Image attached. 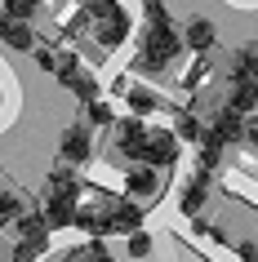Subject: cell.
I'll list each match as a JSON object with an SVG mask.
<instances>
[{
  "label": "cell",
  "mask_w": 258,
  "mask_h": 262,
  "mask_svg": "<svg viewBox=\"0 0 258 262\" xmlns=\"http://www.w3.org/2000/svg\"><path fill=\"white\" fill-rule=\"evenodd\" d=\"M183 45H187V49H196V54H205V49L214 45V23L196 14V18L187 23V31H183Z\"/></svg>",
  "instance_id": "5bb4252c"
},
{
  "label": "cell",
  "mask_w": 258,
  "mask_h": 262,
  "mask_svg": "<svg viewBox=\"0 0 258 262\" xmlns=\"http://www.w3.org/2000/svg\"><path fill=\"white\" fill-rule=\"evenodd\" d=\"M23 213H27V209H23V200H18L14 191H0V227H5V222H18Z\"/></svg>",
  "instance_id": "603a6c76"
},
{
  "label": "cell",
  "mask_w": 258,
  "mask_h": 262,
  "mask_svg": "<svg viewBox=\"0 0 258 262\" xmlns=\"http://www.w3.org/2000/svg\"><path fill=\"white\" fill-rule=\"evenodd\" d=\"M178 151H183V142L174 138V129H151L143 165L147 169H169V165H178Z\"/></svg>",
  "instance_id": "277c9868"
},
{
  "label": "cell",
  "mask_w": 258,
  "mask_h": 262,
  "mask_svg": "<svg viewBox=\"0 0 258 262\" xmlns=\"http://www.w3.org/2000/svg\"><path fill=\"white\" fill-rule=\"evenodd\" d=\"M85 116H89V124H98V129L116 124V111H111L107 102H103V98H98V102H89V107H85Z\"/></svg>",
  "instance_id": "cb8c5ba5"
},
{
  "label": "cell",
  "mask_w": 258,
  "mask_h": 262,
  "mask_svg": "<svg viewBox=\"0 0 258 262\" xmlns=\"http://www.w3.org/2000/svg\"><path fill=\"white\" fill-rule=\"evenodd\" d=\"M89 18H98V45L103 49H121L129 40V14H125L116 0H85Z\"/></svg>",
  "instance_id": "7a4b0ae2"
},
{
  "label": "cell",
  "mask_w": 258,
  "mask_h": 262,
  "mask_svg": "<svg viewBox=\"0 0 258 262\" xmlns=\"http://www.w3.org/2000/svg\"><path fill=\"white\" fill-rule=\"evenodd\" d=\"M41 218H45L49 231L76 227V195H45V200H41Z\"/></svg>",
  "instance_id": "8992f818"
},
{
  "label": "cell",
  "mask_w": 258,
  "mask_h": 262,
  "mask_svg": "<svg viewBox=\"0 0 258 262\" xmlns=\"http://www.w3.org/2000/svg\"><path fill=\"white\" fill-rule=\"evenodd\" d=\"M156 187H161L156 169H147V165H129V169H125V191H129V195H151Z\"/></svg>",
  "instance_id": "4fadbf2b"
},
{
  "label": "cell",
  "mask_w": 258,
  "mask_h": 262,
  "mask_svg": "<svg viewBox=\"0 0 258 262\" xmlns=\"http://www.w3.org/2000/svg\"><path fill=\"white\" fill-rule=\"evenodd\" d=\"M178 49H183V36H178L174 27H147V36H143V45H138L134 67L147 71V76H156V71H165L178 58Z\"/></svg>",
  "instance_id": "6da1fadb"
},
{
  "label": "cell",
  "mask_w": 258,
  "mask_h": 262,
  "mask_svg": "<svg viewBox=\"0 0 258 262\" xmlns=\"http://www.w3.org/2000/svg\"><path fill=\"white\" fill-rule=\"evenodd\" d=\"M218 160H223V142H218L214 134L205 129V138L196 142V165H201L196 173H214V169H218Z\"/></svg>",
  "instance_id": "9a60e30c"
},
{
  "label": "cell",
  "mask_w": 258,
  "mask_h": 262,
  "mask_svg": "<svg viewBox=\"0 0 258 262\" xmlns=\"http://www.w3.org/2000/svg\"><path fill=\"white\" fill-rule=\"evenodd\" d=\"M236 253H241V262H258V249L254 245H236Z\"/></svg>",
  "instance_id": "f546056e"
},
{
  "label": "cell",
  "mask_w": 258,
  "mask_h": 262,
  "mask_svg": "<svg viewBox=\"0 0 258 262\" xmlns=\"http://www.w3.org/2000/svg\"><path fill=\"white\" fill-rule=\"evenodd\" d=\"M45 249H49V235H45V240H18V245L9 249V258L14 262H41Z\"/></svg>",
  "instance_id": "ffe728a7"
},
{
  "label": "cell",
  "mask_w": 258,
  "mask_h": 262,
  "mask_svg": "<svg viewBox=\"0 0 258 262\" xmlns=\"http://www.w3.org/2000/svg\"><path fill=\"white\" fill-rule=\"evenodd\" d=\"M63 84H67V89H71V94H76V98H81V102H85V107H89V102H98V80H94V76H89V71H76V76H67V80H63Z\"/></svg>",
  "instance_id": "ac0fdd59"
},
{
  "label": "cell",
  "mask_w": 258,
  "mask_h": 262,
  "mask_svg": "<svg viewBox=\"0 0 258 262\" xmlns=\"http://www.w3.org/2000/svg\"><path fill=\"white\" fill-rule=\"evenodd\" d=\"M116 94H125V102H129V111H134L138 120H143L147 111H156V94H151V89H143V84L121 80V84H116Z\"/></svg>",
  "instance_id": "7c38bea8"
},
{
  "label": "cell",
  "mask_w": 258,
  "mask_h": 262,
  "mask_svg": "<svg viewBox=\"0 0 258 262\" xmlns=\"http://www.w3.org/2000/svg\"><path fill=\"white\" fill-rule=\"evenodd\" d=\"M58 62H63V49H54V45H41V49H36V67L41 71L58 76Z\"/></svg>",
  "instance_id": "d4e9b609"
},
{
  "label": "cell",
  "mask_w": 258,
  "mask_h": 262,
  "mask_svg": "<svg viewBox=\"0 0 258 262\" xmlns=\"http://www.w3.org/2000/svg\"><path fill=\"white\" fill-rule=\"evenodd\" d=\"M67 262H116V258L107 253V245H103V240H89V245H85V249H76V253H71Z\"/></svg>",
  "instance_id": "7402d4cb"
},
{
  "label": "cell",
  "mask_w": 258,
  "mask_h": 262,
  "mask_svg": "<svg viewBox=\"0 0 258 262\" xmlns=\"http://www.w3.org/2000/svg\"><path fill=\"white\" fill-rule=\"evenodd\" d=\"M0 45H5V49H14V54H27V49H36V36H31L27 23L0 14Z\"/></svg>",
  "instance_id": "ba28073f"
},
{
  "label": "cell",
  "mask_w": 258,
  "mask_h": 262,
  "mask_svg": "<svg viewBox=\"0 0 258 262\" xmlns=\"http://www.w3.org/2000/svg\"><path fill=\"white\" fill-rule=\"evenodd\" d=\"M147 253H151V235L134 231V235H129V258H147Z\"/></svg>",
  "instance_id": "f1b7e54d"
},
{
  "label": "cell",
  "mask_w": 258,
  "mask_h": 262,
  "mask_svg": "<svg viewBox=\"0 0 258 262\" xmlns=\"http://www.w3.org/2000/svg\"><path fill=\"white\" fill-rule=\"evenodd\" d=\"M245 138H249V142L258 147V124H245Z\"/></svg>",
  "instance_id": "4dcf8cb0"
},
{
  "label": "cell",
  "mask_w": 258,
  "mask_h": 262,
  "mask_svg": "<svg viewBox=\"0 0 258 262\" xmlns=\"http://www.w3.org/2000/svg\"><path fill=\"white\" fill-rule=\"evenodd\" d=\"M41 5H45V0H5V14L18 18V23H27V18L41 9Z\"/></svg>",
  "instance_id": "484cf974"
},
{
  "label": "cell",
  "mask_w": 258,
  "mask_h": 262,
  "mask_svg": "<svg viewBox=\"0 0 258 262\" xmlns=\"http://www.w3.org/2000/svg\"><path fill=\"white\" fill-rule=\"evenodd\" d=\"M147 138H151V129L138 120V116H129V120H116V151H121L125 160L143 165V156H147Z\"/></svg>",
  "instance_id": "3957f363"
},
{
  "label": "cell",
  "mask_w": 258,
  "mask_h": 262,
  "mask_svg": "<svg viewBox=\"0 0 258 262\" xmlns=\"http://www.w3.org/2000/svg\"><path fill=\"white\" fill-rule=\"evenodd\" d=\"M258 94L254 84H231V98H227V111H236V116H245V111H254Z\"/></svg>",
  "instance_id": "44dd1931"
},
{
  "label": "cell",
  "mask_w": 258,
  "mask_h": 262,
  "mask_svg": "<svg viewBox=\"0 0 258 262\" xmlns=\"http://www.w3.org/2000/svg\"><path fill=\"white\" fill-rule=\"evenodd\" d=\"M209 134H214L218 142H223V147H231V142H241L245 138V116H236V111H218L214 116V124H209Z\"/></svg>",
  "instance_id": "9c48e42d"
},
{
  "label": "cell",
  "mask_w": 258,
  "mask_h": 262,
  "mask_svg": "<svg viewBox=\"0 0 258 262\" xmlns=\"http://www.w3.org/2000/svg\"><path fill=\"white\" fill-rule=\"evenodd\" d=\"M147 27H174L169 23V9H165L161 0H147Z\"/></svg>",
  "instance_id": "83f0119b"
},
{
  "label": "cell",
  "mask_w": 258,
  "mask_h": 262,
  "mask_svg": "<svg viewBox=\"0 0 258 262\" xmlns=\"http://www.w3.org/2000/svg\"><path fill=\"white\" fill-rule=\"evenodd\" d=\"M254 94H258V80H254Z\"/></svg>",
  "instance_id": "1f68e13d"
},
{
  "label": "cell",
  "mask_w": 258,
  "mask_h": 262,
  "mask_svg": "<svg viewBox=\"0 0 258 262\" xmlns=\"http://www.w3.org/2000/svg\"><path fill=\"white\" fill-rule=\"evenodd\" d=\"M107 218H111V231H116V235L143 231V205H134V200H111Z\"/></svg>",
  "instance_id": "52a82bcc"
},
{
  "label": "cell",
  "mask_w": 258,
  "mask_h": 262,
  "mask_svg": "<svg viewBox=\"0 0 258 262\" xmlns=\"http://www.w3.org/2000/svg\"><path fill=\"white\" fill-rule=\"evenodd\" d=\"M205 195H209V173H196V178L183 187V195H178V209H183L187 218H196L201 205H205Z\"/></svg>",
  "instance_id": "30bf717a"
},
{
  "label": "cell",
  "mask_w": 258,
  "mask_h": 262,
  "mask_svg": "<svg viewBox=\"0 0 258 262\" xmlns=\"http://www.w3.org/2000/svg\"><path fill=\"white\" fill-rule=\"evenodd\" d=\"M14 231H18V240H45V235H49V227H45L41 209H36V213H23V218L14 222Z\"/></svg>",
  "instance_id": "d6986e66"
},
{
  "label": "cell",
  "mask_w": 258,
  "mask_h": 262,
  "mask_svg": "<svg viewBox=\"0 0 258 262\" xmlns=\"http://www.w3.org/2000/svg\"><path fill=\"white\" fill-rule=\"evenodd\" d=\"M205 129H209V124H201L196 111H178V116H174V138L178 142H201Z\"/></svg>",
  "instance_id": "e0dca14e"
},
{
  "label": "cell",
  "mask_w": 258,
  "mask_h": 262,
  "mask_svg": "<svg viewBox=\"0 0 258 262\" xmlns=\"http://www.w3.org/2000/svg\"><path fill=\"white\" fill-rule=\"evenodd\" d=\"M76 191H81V178H76V169H71V165H54V169H49L45 195H76Z\"/></svg>",
  "instance_id": "8fae6325"
},
{
  "label": "cell",
  "mask_w": 258,
  "mask_h": 262,
  "mask_svg": "<svg viewBox=\"0 0 258 262\" xmlns=\"http://www.w3.org/2000/svg\"><path fill=\"white\" fill-rule=\"evenodd\" d=\"M58 156L63 165H85L94 156V138H89V124H67L63 138H58Z\"/></svg>",
  "instance_id": "5b68a950"
},
{
  "label": "cell",
  "mask_w": 258,
  "mask_h": 262,
  "mask_svg": "<svg viewBox=\"0 0 258 262\" xmlns=\"http://www.w3.org/2000/svg\"><path fill=\"white\" fill-rule=\"evenodd\" d=\"M209 71H214V67H209V58H196V62H191V71H187V76H183V89H196V84H201L205 80V76H209Z\"/></svg>",
  "instance_id": "4316f807"
},
{
  "label": "cell",
  "mask_w": 258,
  "mask_h": 262,
  "mask_svg": "<svg viewBox=\"0 0 258 262\" xmlns=\"http://www.w3.org/2000/svg\"><path fill=\"white\" fill-rule=\"evenodd\" d=\"M258 80V45H241V54H236V76L231 84H254Z\"/></svg>",
  "instance_id": "2e32d148"
}]
</instances>
